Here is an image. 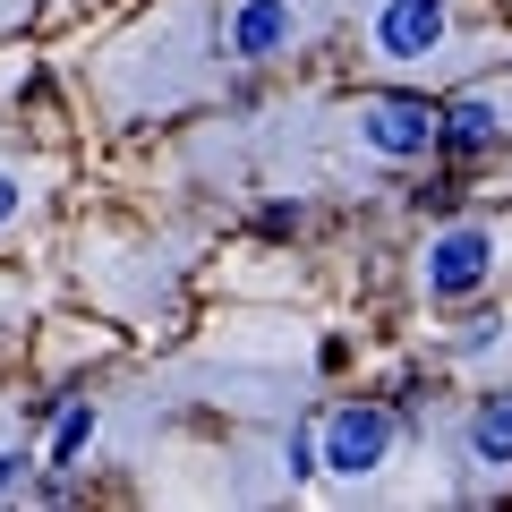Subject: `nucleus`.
<instances>
[{
  "label": "nucleus",
  "instance_id": "8",
  "mask_svg": "<svg viewBox=\"0 0 512 512\" xmlns=\"http://www.w3.org/2000/svg\"><path fill=\"white\" fill-rule=\"evenodd\" d=\"M94 427H103V419H94V402H69V410H60V427H52V453H43V470L69 478L77 461L94 453Z\"/></svg>",
  "mask_w": 512,
  "mask_h": 512
},
{
  "label": "nucleus",
  "instance_id": "6",
  "mask_svg": "<svg viewBox=\"0 0 512 512\" xmlns=\"http://www.w3.org/2000/svg\"><path fill=\"white\" fill-rule=\"evenodd\" d=\"M299 43H308V0H231V52L248 69L299 52Z\"/></svg>",
  "mask_w": 512,
  "mask_h": 512
},
{
  "label": "nucleus",
  "instance_id": "10",
  "mask_svg": "<svg viewBox=\"0 0 512 512\" xmlns=\"http://www.w3.org/2000/svg\"><path fill=\"white\" fill-rule=\"evenodd\" d=\"M35 470H43V461L26 453V444H0V504H18V495H35Z\"/></svg>",
  "mask_w": 512,
  "mask_h": 512
},
{
  "label": "nucleus",
  "instance_id": "3",
  "mask_svg": "<svg viewBox=\"0 0 512 512\" xmlns=\"http://www.w3.org/2000/svg\"><path fill=\"white\" fill-rule=\"evenodd\" d=\"M350 128H359V146L384 154V163H419V154L444 146V103H427V94H359Z\"/></svg>",
  "mask_w": 512,
  "mask_h": 512
},
{
  "label": "nucleus",
  "instance_id": "11",
  "mask_svg": "<svg viewBox=\"0 0 512 512\" xmlns=\"http://www.w3.org/2000/svg\"><path fill=\"white\" fill-rule=\"evenodd\" d=\"M18 214H26V180H18V171H0V231H9Z\"/></svg>",
  "mask_w": 512,
  "mask_h": 512
},
{
  "label": "nucleus",
  "instance_id": "12",
  "mask_svg": "<svg viewBox=\"0 0 512 512\" xmlns=\"http://www.w3.org/2000/svg\"><path fill=\"white\" fill-rule=\"evenodd\" d=\"M26 9H35V0H0V35H9V26H18Z\"/></svg>",
  "mask_w": 512,
  "mask_h": 512
},
{
  "label": "nucleus",
  "instance_id": "7",
  "mask_svg": "<svg viewBox=\"0 0 512 512\" xmlns=\"http://www.w3.org/2000/svg\"><path fill=\"white\" fill-rule=\"evenodd\" d=\"M470 470L478 478H512V384H495L470 410Z\"/></svg>",
  "mask_w": 512,
  "mask_h": 512
},
{
  "label": "nucleus",
  "instance_id": "2",
  "mask_svg": "<svg viewBox=\"0 0 512 512\" xmlns=\"http://www.w3.org/2000/svg\"><path fill=\"white\" fill-rule=\"evenodd\" d=\"M393 444H402V419L384 402H342L316 419V470H333L342 487H359V478H376L384 461H393Z\"/></svg>",
  "mask_w": 512,
  "mask_h": 512
},
{
  "label": "nucleus",
  "instance_id": "9",
  "mask_svg": "<svg viewBox=\"0 0 512 512\" xmlns=\"http://www.w3.org/2000/svg\"><path fill=\"white\" fill-rule=\"evenodd\" d=\"M504 342H512V316H478V325L461 333V359H470V367H495V350H504Z\"/></svg>",
  "mask_w": 512,
  "mask_h": 512
},
{
  "label": "nucleus",
  "instance_id": "5",
  "mask_svg": "<svg viewBox=\"0 0 512 512\" xmlns=\"http://www.w3.org/2000/svg\"><path fill=\"white\" fill-rule=\"evenodd\" d=\"M504 146H512V94L470 86V94L444 103V146L436 154H453V163H487V154H504Z\"/></svg>",
  "mask_w": 512,
  "mask_h": 512
},
{
  "label": "nucleus",
  "instance_id": "1",
  "mask_svg": "<svg viewBox=\"0 0 512 512\" xmlns=\"http://www.w3.org/2000/svg\"><path fill=\"white\" fill-rule=\"evenodd\" d=\"M367 60L384 77H427L453 60V9L444 0H376L367 9Z\"/></svg>",
  "mask_w": 512,
  "mask_h": 512
},
{
  "label": "nucleus",
  "instance_id": "4",
  "mask_svg": "<svg viewBox=\"0 0 512 512\" xmlns=\"http://www.w3.org/2000/svg\"><path fill=\"white\" fill-rule=\"evenodd\" d=\"M487 282H495V231H487V222H453V231L427 239L419 291L436 299V308H461V299H478Z\"/></svg>",
  "mask_w": 512,
  "mask_h": 512
}]
</instances>
